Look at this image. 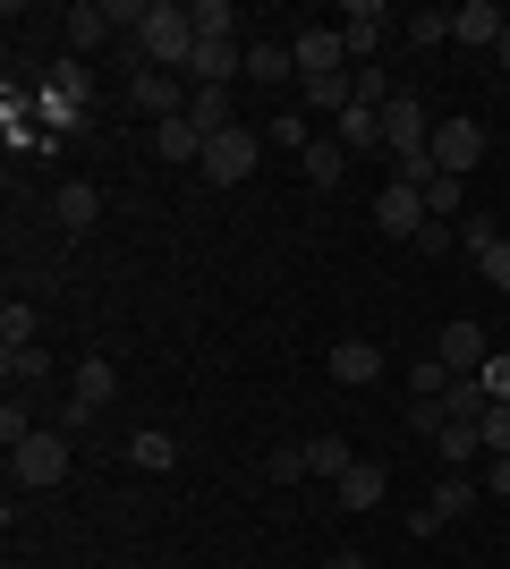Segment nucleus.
<instances>
[{"mask_svg":"<svg viewBox=\"0 0 510 569\" xmlns=\"http://www.w3.org/2000/svg\"><path fill=\"white\" fill-rule=\"evenodd\" d=\"M188 51H196V9L188 0H146V18H137V60L146 69H188Z\"/></svg>","mask_w":510,"mask_h":569,"instance_id":"f257e3e1","label":"nucleus"},{"mask_svg":"<svg viewBox=\"0 0 510 569\" xmlns=\"http://www.w3.org/2000/svg\"><path fill=\"white\" fill-rule=\"evenodd\" d=\"M9 476H18L26 493H51L60 476H69V433H26V442H9Z\"/></svg>","mask_w":510,"mask_h":569,"instance_id":"f03ea898","label":"nucleus"},{"mask_svg":"<svg viewBox=\"0 0 510 569\" xmlns=\"http://www.w3.org/2000/svg\"><path fill=\"white\" fill-rule=\"evenodd\" d=\"M256 162H264V137H256V128H221L213 144H204V179H213V188H247V179H256Z\"/></svg>","mask_w":510,"mask_h":569,"instance_id":"7ed1b4c3","label":"nucleus"},{"mask_svg":"<svg viewBox=\"0 0 510 569\" xmlns=\"http://www.w3.org/2000/svg\"><path fill=\"white\" fill-rule=\"evenodd\" d=\"M477 501H486V485H477V476H468V468H451V476H442V485H434V493H426V510H417V545H426V536H442V527H451V519H468V510H477Z\"/></svg>","mask_w":510,"mask_h":569,"instance_id":"20e7f679","label":"nucleus"},{"mask_svg":"<svg viewBox=\"0 0 510 569\" xmlns=\"http://www.w3.org/2000/svg\"><path fill=\"white\" fill-rule=\"evenodd\" d=\"M391 34V9L383 0H349V18H340V43H349V69H374V51Z\"/></svg>","mask_w":510,"mask_h":569,"instance_id":"39448f33","label":"nucleus"},{"mask_svg":"<svg viewBox=\"0 0 510 569\" xmlns=\"http://www.w3.org/2000/svg\"><path fill=\"white\" fill-rule=\"evenodd\" d=\"M477 162H486V128H477V119H442L434 128V170L442 179H468Z\"/></svg>","mask_w":510,"mask_h":569,"instance_id":"423d86ee","label":"nucleus"},{"mask_svg":"<svg viewBox=\"0 0 510 569\" xmlns=\"http://www.w3.org/2000/svg\"><path fill=\"white\" fill-rule=\"evenodd\" d=\"M188 94H196V86H179L170 69H137V86H128V102H137L153 128H162V119H188Z\"/></svg>","mask_w":510,"mask_h":569,"instance_id":"0eeeda50","label":"nucleus"},{"mask_svg":"<svg viewBox=\"0 0 510 569\" xmlns=\"http://www.w3.org/2000/svg\"><path fill=\"white\" fill-rule=\"evenodd\" d=\"M290 51H298V86H307V77H340V69H349V43H340V26L290 34Z\"/></svg>","mask_w":510,"mask_h":569,"instance_id":"6e6552de","label":"nucleus"},{"mask_svg":"<svg viewBox=\"0 0 510 569\" xmlns=\"http://www.w3.org/2000/svg\"><path fill=\"white\" fill-rule=\"evenodd\" d=\"M426 144H434V128L417 111V94H391L383 102V153H426Z\"/></svg>","mask_w":510,"mask_h":569,"instance_id":"1a4fd4ad","label":"nucleus"},{"mask_svg":"<svg viewBox=\"0 0 510 569\" xmlns=\"http://www.w3.org/2000/svg\"><path fill=\"white\" fill-rule=\"evenodd\" d=\"M426 221H434V213H426V196H417V188H383V196H374V230H383V238H417Z\"/></svg>","mask_w":510,"mask_h":569,"instance_id":"9d476101","label":"nucleus"},{"mask_svg":"<svg viewBox=\"0 0 510 569\" xmlns=\"http://www.w3.org/2000/svg\"><path fill=\"white\" fill-rule=\"evenodd\" d=\"M111 400H120V366H111V357H86V366H77L69 408H77V417H94V408H111Z\"/></svg>","mask_w":510,"mask_h":569,"instance_id":"9b49d317","label":"nucleus"},{"mask_svg":"<svg viewBox=\"0 0 510 569\" xmlns=\"http://www.w3.org/2000/svg\"><path fill=\"white\" fill-rule=\"evenodd\" d=\"M434 357L442 366H451V375H486V332H477V323H442V340H434Z\"/></svg>","mask_w":510,"mask_h":569,"instance_id":"f8f14e48","label":"nucleus"},{"mask_svg":"<svg viewBox=\"0 0 510 569\" xmlns=\"http://www.w3.org/2000/svg\"><path fill=\"white\" fill-rule=\"evenodd\" d=\"M323 366H332V382H349V391H366V382L383 375V349H374V340H340V349L323 357Z\"/></svg>","mask_w":510,"mask_h":569,"instance_id":"ddd939ff","label":"nucleus"},{"mask_svg":"<svg viewBox=\"0 0 510 569\" xmlns=\"http://www.w3.org/2000/svg\"><path fill=\"white\" fill-rule=\"evenodd\" d=\"M340 153H383V111H366V102H349V111L332 119Z\"/></svg>","mask_w":510,"mask_h":569,"instance_id":"4468645a","label":"nucleus"},{"mask_svg":"<svg viewBox=\"0 0 510 569\" xmlns=\"http://www.w3.org/2000/svg\"><path fill=\"white\" fill-rule=\"evenodd\" d=\"M502 26L510 18L493 9V0H468V9H451V43H486L493 51V43H502Z\"/></svg>","mask_w":510,"mask_h":569,"instance_id":"2eb2a0df","label":"nucleus"},{"mask_svg":"<svg viewBox=\"0 0 510 569\" xmlns=\"http://www.w3.org/2000/svg\"><path fill=\"white\" fill-rule=\"evenodd\" d=\"M111 34H120V18H111V0H77V9H69V43H77V51H102Z\"/></svg>","mask_w":510,"mask_h":569,"instance_id":"dca6fc26","label":"nucleus"},{"mask_svg":"<svg viewBox=\"0 0 510 569\" xmlns=\"http://www.w3.org/2000/svg\"><path fill=\"white\" fill-rule=\"evenodd\" d=\"M383 485H391V476H383V459H358V468H349V476L332 485V501H340V510H374V501H383Z\"/></svg>","mask_w":510,"mask_h":569,"instance_id":"f3484780","label":"nucleus"},{"mask_svg":"<svg viewBox=\"0 0 510 569\" xmlns=\"http://www.w3.org/2000/svg\"><path fill=\"white\" fill-rule=\"evenodd\" d=\"M486 382H477V375H460V382H451V391H442V417H451V426H477V433H486Z\"/></svg>","mask_w":510,"mask_h":569,"instance_id":"a211bd4d","label":"nucleus"},{"mask_svg":"<svg viewBox=\"0 0 510 569\" xmlns=\"http://www.w3.org/2000/svg\"><path fill=\"white\" fill-rule=\"evenodd\" d=\"M51 204H60V221H69V230H94V221H102V188H94V179H69Z\"/></svg>","mask_w":510,"mask_h":569,"instance_id":"6ab92c4d","label":"nucleus"},{"mask_svg":"<svg viewBox=\"0 0 510 569\" xmlns=\"http://www.w3.org/2000/svg\"><path fill=\"white\" fill-rule=\"evenodd\" d=\"M247 77H256V86H281V77H298V51L290 43H247Z\"/></svg>","mask_w":510,"mask_h":569,"instance_id":"aec40b11","label":"nucleus"},{"mask_svg":"<svg viewBox=\"0 0 510 569\" xmlns=\"http://www.w3.org/2000/svg\"><path fill=\"white\" fill-rule=\"evenodd\" d=\"M298 170L316 179V188H340V170H349V153H340V137H316L307 153H298Z\"/></svg>","mask_w":510,"mask_h":569,"instance_id":"412c9836","label":"nucleus"},{"mask_svg":"<svg viewBox=\"0 0 510 569\" xmlns=\"http://www.w3.org/2000/svg\"><path fill=\"white\" fill-rule=\"evenodd\" d=\"M307 468H316V476H332V485H340V476L358 468V451H349L340 433H307Z\"/></svg>","mask_w":510,"mask_h":569,"instance_id":"4be33fe9","label":"nucleus"},{"mask_svg":"<svg viewBox=\"0 0 510 569\" xmlns=\"http://www.w3.org/2000/svg\"><path fill=\"white\" fill-rule=\"evenodd\" d=\"M153 144H162V162H204V137H196V119H162V128H153Z\"/></svg>","mask_w":510,"mask_h":569,"instance_id":"5701e85b","label":"nucleus"},{"mask_svg":"<svg viewBox=\"0 0 510 569\" xmlns=\"http://www.w3.org/2000/svg\"><path fill=\"white\" fill-rule=\"evenodd\" d=\"M34 332H43V323H34V307H26V298H9V307H0V357L34 349Z\"/></svg>","mask_w":510,"mask_h":569,"instance_id":"b1692460","label":"nucleus"},{"mask_svg":"<svg viewBox=\"0 0 510 569\" xmlns=\"http://www.w3.org/2000/svg\"><path fill=\"white\" fill-rule=\"evenodd\" d=\"M349 102H358V86H349V69H340V77H307V111H349Z\"/></svg>","mask_w":510,"mask_h":569,"instance_id":"393cba45","label":"nucleus"},{"mask_svg":"<svg viewBox=\"0 0 510 569\" xmlns=\"http://www.w3.org/2000/svg\"><path fill=\"white\" fill-rule=\"evenodd\" d=\"M417 51H434V43H451V9H409V26H400Z\"/></svg>","mask_w":510,"mask_h":569,"instance_id":"a878e982","label":"nucleus"},{"mask_svg":"<svg viewBox=\"0 0 510 569\" xmlns=\"http://www.w3.org/2000/svg\"><path fill=\"white\" fill-rule=\"evenodd\" d=\"M426 213L434 221H468V179H434V188H426Z\"/></svg>","mask_w":510,"mask_h":569,"instance_id":"bb28decb","label":"nucleus"},{"mask_svg":"<svg viewBox=\"0 0 510 569\" xmlns=\"http://www.w3.org/2000/svg\"><path fill=\"white\" fill-rule=\"evenodd\" d=\"M272 144H290V153H307V111H298V102H281V119H272Z\"/></svg>","mask_w":510,"mask_h":569,"instance_id":"cd10ccee","label":"nucleus"},{"mask_svg":"<svg viewBox=\"0 0 510 569\" xmlns=\"http://www.w3.org/2000/svg\"><path fill=\"white\" fill-rule=\"evenodd\" d=\"M128 459H137V468H170V459H179V442H170V433H137V442H128Z\"/></svg>","mask_w":510,"mask_h":569,"instance_id":"c85d7f7f","label":"nucleus"},{"mask_svg":"<svg viewBox=\"0 0 510 569\" xmlns=\"http://www.w3.org/2000/svg\"><path fill=\"white\" fill-rule=\"evenodd\" d=\"M264 468H272V485H298V476H316V468H307V442H281Z\"/></svg>","mask_w":510,"mask_h":569,"instance_id":"c756f323","label":"nucleus"},{"mask_svg":"<svg viewBox=\"0 0 510 569\" xmlns=\"http://www.w3.org/2000/svg\"><path fill=\"white\" fill-rule=\"evenodd\" d=\"M196 34H239V9L230 0H196Z\"/></svg>","mask_w":510,"mask_h":569,"instance_id":"7c9ffc66","label":"nucleus"},{"mask_svg":"<svg viewBox=\"0 0 510 569\" xmlns=\"http://www.w3.org/2000/svg\"><path fill=\"white\" fill-rule=\"evenodd\" d=\"M477 272H486V281H493V289H510V230H502V238H493L486 256H477Z\"/></svg>","mask_w":510,"mask_h":569,"instance_id":"2f4dec72","label":"nucleus"},{"mask_svg":"<svg viewBox=\"0 0 510 569\" xmlns=\"http://www.w3.org/2000/svg\"><path fill=\"white\" fill-rule=\"evenodd\" d=\"M486 451H493V459H510V400H493V408H486Z\"/></svg>","mask_w":510,"mask_h":569,"instance_id":"473e14b6","label":"nucleus"},{"mask_svg":"<svg viewBox=\"0 0 510 569\" xmlns=\"http://www.w3.org/2000/svg\"><path fill=\"white\" fill-rule=\"evenodd\" d=\"M0 366H9V382H43V375H51L43 349H18V357H0Z\"/></svg>","mask_w":510,"mask_h":569,"instance_id":"72a5a7b5","label":"nucleus"},{"mask_svg":"<svg viewBox=\"0 0 510 569\" xmlns=\"http://www.w3.org/2000/svg\"><path fill=\"white\" fill-rule=\"evenodd\" d=\"M493 238H502V230H493V213H468V221H460V247H468V256H486Z\"/></svg>","mask_w":510,"mask_h":569,"instance_id":"f704fd0d","label":"nucleus"},{"mask_svg":"<svg viewBox=\"0 0 510 569\" xmlns=\"http://www.w3.org/2000/svg\"><path fill=\"white\" fill-rule=\"evenodd\" d=\"M442 426H451V417H442V400H409V433H426V442H434Z\"/></svg>","mask_w":510,"mask_h":569,"instance_id":"c9c22d12","label":"nucleus"},{"mask_svg":"<svg viewBox=\"0 0 510 569\" xmlns=\"http://www.w3.org/2000/svg\"><path fill=\"white\" fill-rule=\"evenodd\" d=\"M26 433H34V417H26V400H9L0 408V442H26Z\"/></svg>","mask_w":510,"mask_h":569,"instance_id":"e433bc0d","label":"nucleus"},{"mask_svg":"<svg viewBox=\"0 0 510 569\" xmlns=\"http://www.w3.org/2000/svg\"><path fill=\"white\" fill-rule=\"evenodd\" d=\"M477 382H486V400H510V357H486V375H477Z\"/></svg>","mask_w":510,"mask_h":569,"instance_id":"4c0bfd02","label":"nucleus"},{"mask_svg":"<svg viewBox=\"0 0 510 569\" xmlns=\"http://www.w3.org/2000/svg\"><path fill=\"white\" fill-rule=\"evenodd\" d=\"M417 247H426V256H451V247H460V230H442V221H426V230H417Z\"/></svg>","mask_w":510,"mask_h":569,"instance_id":"58836bf2","label":"nucleus"},{"mask_svg":"<svg viewBox=\"0 0 510 569\" xmlns=\"http://www.w3.org/2000/svg\"><path fill=\"white\" fill-rule=\"evenodd\" d=\"M486 493H493V501H510V459H493V468H486Z\"/></svg>","mask_w":510,"mask_h":569,"instance_id":"ea45409f","label":"nucleus"},{"mask_svg":"<svg viewBox=\"0 0 510 569\" xmlns=\"http://www.w3.org/2000/svg\"><path fill=\"white\" fill-rule=\"evenodd\" d=\"M323 569H366V552H332V561H323Z\"/></svg>","mask_w":510,"mask_h":569,"instance_id":"a19ab883","label":"nucleus"},{"mask_svg":"<svg viewBox=\"0 0 510 569\" xmlns=\"http://www.w3.org/2000/svg\"><path fill=\"white\" fill-rule=\"evenodd\" d=\"M493 60H502V69H510V26H502V43H493Z\"/></svg>","mask_w":510,"mask_h":569,"instance_id":"79ce46f5","label":"nucleus"}]
</instances>
